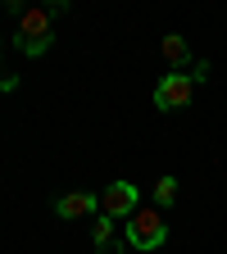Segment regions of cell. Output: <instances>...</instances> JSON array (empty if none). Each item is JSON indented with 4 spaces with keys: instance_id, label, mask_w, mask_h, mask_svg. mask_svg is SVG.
Wrapping results in <instances>:
<instances>
[{
    "instance_id": "cell-1",
    "label": "cell",
    "mask_w": 227,
    "mask_h": 254,
    "mask_svg": "<svg viewBox=\"0 0 227 254\" xmlns=\"http://www.w3.org/2000/svg\"><path fill=\"white\" fill-rule=\"evenodd\" d=\"M50 46H55V14H50V5L23 9L18 14V50L27 59H41Z\"/></svg>"
},
{
    "instance_id": "cell-2",
    "label": "cell",
    "mask_w": 227,
    "mask_h": 254,
    "mask_svg": "<svg viewBox=\"0 0 227 254\" xmlns=\"http://www.w3.org/2000/svg\"><path fill=\"white\" fill-rule=\"evenodd\" d=\"M127 245H132V250H159V245H164L168 241V222H164V213H159V209H137L132 218H127V236H123Z\"/></svg>"
},
{
    "instance_id": "cell-3",
    "label": "cell",
    "mask_w": 227,
    "mask_h": 254,
    "mask_svg": "<svg viewBox=\"0 0 227 254\" xmlns=\"http://www.w3.org/2000/svg\"><path fill=\"white\" fill-rule=\"evenodd\" d=\"M196 77L191 73H164L159 77V86H154V109H164V114H173V109H186L191 100H196Z\"/></svg>"
},
{
    "instance_id": "cell-4",
    "label": "cell",
    "mask_w": 227,
    "mask_h": 254,
    "mask_svg": "<svg viewBox=\"0 0 227 254\" xmlns=\"http://www.w3.org/2000/svg\"><path fill=\"white\" fill-rule=\"evenodd\" d=\"M137 209H141V190L132 182H109L100 190V213L105 218H132Z\"/></svg>"
},
{
    "instance_id": "cell-5",
    "label": "cell",
    "mask_w": 227,
    "mask_h": 254,
    "mask_svg": "<svg viewBox=\"0 0 227 254\" xmlns=\"http://www.w3.org/2000/svg\"><path fill=\"white\" fill-rule=\"evenodd\" d=\"M95 209H100V195H91V190H69L55 200V218H86Z\"/></svg>"
},
{
    "instance_id": "cell-6",
    "label": "cell",
    "mask_w": 227,
    "mask_h": 254,
    "mask_svg": "<svg viewBox=\"0 0 227 254\" xmlns=\"http://www.w3.org/2000/svg\"><path fill=\"white\" fill-rule=\"evenodd\" d=\"M164 64H173V73H191V46H186V37H164Z\"/></svg>"
},
{
    "instance_id": "cell-7",
    "label": "cell",
    "mask_w": 227,
    "mask_h": 254,
    "mask_svg": "<svg viewBox=\"0 0 227 254\" xmlns=\"http://www.w3.org/2000/svg\"><path fill=\"white\" fill-rule=\"evenodd\" d=\"M150 200H154V209H159V213H164V209H173V204H177V177H168V173H164V177L154 182Z\"/></svg>"
},
{
    "instance_id": "cell-8",
    "label": "cell",
    "mask_w": 227,
    "mask_h": 254,
    "mask_svg": "<svg viewBox=\"0 0 227 254\" xmlns=\"http://www.w3.org/2000/svg\"><path fill=\"white\" fill-rule=\"evenodd\" d=\"M91 245H95V250H109V245H114V218L100 213V218L91 222Z\"/></svg>"
},
{
    "instance_id": "cell-9",
    "label": "cell",
    "mask_w": 227,
    "mask_h": 254,
    "mask_svg": "<svg viewBox=\"0 0 227 254\" xmlns=\"http://www.w3.org/2000/svg\"><path fill=\"white\" fill-rule=\"evenodd\" d=\"M0 59H5V41H0Z\"/></svg>"
}]
</instances>
